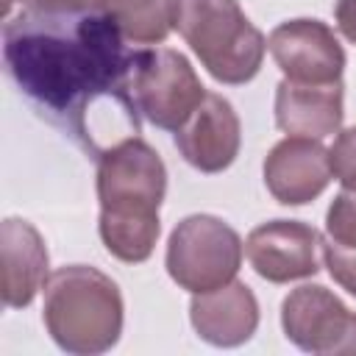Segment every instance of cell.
Masks as SVG:
<instances>
[{
	"label": "cell",
	"instance_id": "cell-18",
	"mask_svg": "<svg viewBox=\"0 0 356 356\" xmlns=\"http://www.w3.org/2000/svg\"><path fill=\"white\" fill-rule=\"evenodd\" d=\"M320 253H323V264L328 267V275L345 292L356 295V248H342V245L325 239Z\"/></svg>",
	"mask_w": 356,
	"mask_h": 356
},
{
	"label": "cell",
	"instance_id": "cell-17",
	"mask_svg": "<svg viewBox=\"0 0 356 356\" xmlns=\"http://www.w3.org/2000/svg\"><path fill=\"white\" fill-rule=\"evenodd\" d=\"M328 159H331V172L339 181V186L356 192V125L337 131V139L328 147Z\"/></svg>",
	"mask_w": 356,
	"mask_h": 356
},
{
	"label": "cell",
	"instance_id": "cell-1",
	"mask_svg": "<svg viewBox=\"0 0 356 356\" xmlns=\"http://www.w3.org/2000/svg\"><path fill=\"white\" fill-rule=\"evenodd\" d=\"M131 64L134 47L100 6L17 8L3 22L6 75L39 117L95 161L142 131Z\"/></svg>",
	"mask_w": 356,
	"mask_h": 356
},
{
	"label": "cell",
	"instance_id": "cell-19",
	"mask_svg": "<svg viewBox=\"0 0 356 356\" xmlns=\"http://www.w3.org/2000/svg\"><path fill=\"white\" fill-rule=\"evenodd\" d=\"M14 6L28 11H72V8H92L100 3L97 0H3V17L14 14Z\"/></svg>",
	"mask_w": 356,
	"mask_h": 356
},
{
	"label": "cell",
	"instance_id": "cell-20",
	"mask_svg": "<svg viewBox=\"0 0 356 356\" xmlns=\"http://www.w3.org/2000/svg\"><path fill=\"white\" fill-rule=\"evenodd\" d=\"M334 22L339 33L356 44V0H337L334 6Z\"/></svg>",
	"mask_w": 356,
	"mask_h": 356
},
{
	"label": "cell",
	"instance_id": "cell-3",
	"mask_svg": "<svg viewBox=\"0 0 356 356\" xmlns=\"http://www.w3.org/2000/svg\"><path fill=\"white\" fill-rule=\"evenodd\" d=\"M42 320L53 342L78 356L106 353L122 334V292L111 275L89 264H67L44 281Z\"/></svg>",
	"mask_w": 356,
	"mask_h": 356
},
{
	"label": "cell",
	"instance_id": "cell-15",
	"mask_svg": "<svg viewBox=\"0 0 356 356\" xmlns=\"http://www.w3.org/2000/svg\"><path fill=\"white\" fill-rule=\"evenodd\" d=\"M131 44H161L178 19L181 0H97Z\"/></svg>",
	"mask_w": 356,
	"mask_h": 356
},
{
	"label": "cell",
	"instance_id": "cell-9",
	"mask_svg": "<svg viewBox=\"0 0 356 356\" xmlns=\"http://www.w3.org/2000/svg\"><path fill=\"white\" fill-rule=\"evenodd\" d=\"M320 231L300 220H270L245 239V256L256 275L270 284L312 278L320 270Z\"/></svg>",
	"mask_w": 356,
	"mask_h": 356
},
{
	"label": "cell",
	"instance_id": "cell-2",
	"mask_svg": "<svg viewBox=\"0 0 356 356\" xmlns=\"http://www.w3.org/2000/svg\"><path fill=\"white\" fill-rule=\"evenodd\" d=\"M167 195V167L156 147L131 136L97 159V231L106 250L125 261H147L159 234V209Z\"/></svg>",
	"mask_w": 356,
	"mask_h": 356
},
{
	"label": "cell",
	"instance_id": "cell-7",
	"mask_svg": "<svg viewBox=\"0 0 356 356\" xmlns=\"http://www.w3.org/2000/svg\"><path fill=\"white\" fill-rule=\"evenodd\" d=\"M281 328L306 353H356V312L320 284H303L284 298Z\"/></svg>",
	"mask_w": 356,
	"mask_h": 356
},
{
	"label": "cell",
	"instance_id": "cell-11",
	"mask_svg": "<svg viewBox=\"0 0 356 356\" xmlns=\"http://www.w3.org/2000/svg\"><path fill=\"white\" fill-rule=\"evenodd\" d=\"M264 186L284 206H303L331 184L328 147L312 136H286L275 142L264 159Z\"/></svg>",
	"mask_w": 356,
	"mask_h": 356
},
{
	"label": "cell",
	"instance_id": "cell-4",
	"mask_svg": "<svg viewBox=\"0 0 356 356\" xmlns=\"http://www.w3.org/2000/svg\"><path fill=\"white\" fill-rule=\"evenodd\" d=\"M175 28L214 81L239 86L259 75L267 39L236 0H181Z\"/></svg>",
	"mask_w": 356,
	"mask_h": 356
},
{
	"label": "cell",
	"instance_id": "cell-5",
	"mask_svg": "<svg viewBox=\"0 0 356 356\" xmlns=\"http://www.w3.org/2000/svg\"><path fill=\"white\" fill-rule=\"evenodd\" d=\"M245 245L239 234L214 214L184 217L167 239V273L186 292H209L236 278Z\"/></svg>",
	"mask_w": 356,
	"mask_h": 356
},
{
	"label": "cell",
	"instance_id": "cell-8",
	"mask_svg": "<svg viewBox=\"0 0 356 356\" xmlns=\"http://www.w3.org/2000/svg\"><path fill=\"white\" fill-rule=\"evenodd\" d=\"M267 50L284 78L303 83H334L345 72V50L337 33L312 17H298L275 25L267 36Z\"/></svg>",
	"mask_w": 356,
	"mask_h": 356
},
{
	"label": "cell",
	"instance_id": "cell-16",
	"mask_svg": "<svg viewBox=\"0 0 356 356\" xmlns=\"http://www.w3.org/2000/svg\"><path fill=\"white\" fill-rule=\"evenodd\" d=\"M325 239L342 248H356V192L353 189H339V195L331 200L325 211Z\"/></svg>",
	"mask_w": 356,
	"mask_h": 356
},
{
	"label": "cell",
	"instance_id": "cell-6",
	"mask_svg": "<svg viewBox=\"0 0 356 356\" xmlns=\"http://www.w3.org/2000/svg\"><path fill=\"white\" fill-rule=\"evenodd\" d=\"M131 95L142 120L175 134L206 97V86L184 53L156 44L134 50Z\"/></svg>",
	"mask_w": 356,
	"mask_h": 356
},
{
	"label": "cell",
	"instance_id": "cell-10",
	"mask_svg": "<svg viewBox=\"0 0 356 356\" xmlns=\"http://www.w3.org/2000/svg\"><path fill=\"white\" fill-rule=\"evenodd\" d=\"M242 145V122L231 100L206 92L200 106L175 131V147L184 161L200 172H222L234 164Z\"/></svg>",
	"mask_w": 356,
	"mask_h": 356
},
{
	"label": "cell",
	"instance_id": "cell-14",
	"mask_svg": "<svg viewBox=\"0 0 356 356\" xmlns=\"http://www.w3.org/2000/svg\"><path fill=\"white\" fill-rule=\"evenodd\" d=\"M0 267H3V303L25 309L44 289L50 278V256L42 234L19 217H6L0 225Z\"/></svg>",
	"mask_w": 356,
	"mask_h": 356
},
{
	"label": "cell",
	"instance_id": "cell-12",
	"mask_svg": "<svg viewBox=\"0 0 356 356\" xmlns=\"http://www.w3.org/2000/svg\"><path fill=\"white\" fill-rule=\"evenodd\" d=\"M189 320L197 337L214 348L245 345L259 328V300L245 281H228L209 292H195Z\"/></svg>",
	"mask_w": 356,
	"mask_h": 356
},
{
	"label": "cell",
	"instance_id": "cell-13",
	"mask_svg": "<svg viewBox=\"0 0 356 356\" xmlns=\"http://www.w3.org/2000/svg\"><path fill=\"white\" fill-rule=\"evenodd\" d=\"M345 117V86L334 83H303L284 78L275 86V125L286 136L325 139L342 128Z\"/></svg>",
	"mask_w": 356,
	"mask_h": 356
}]
</instances>
